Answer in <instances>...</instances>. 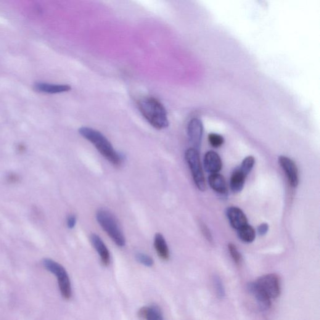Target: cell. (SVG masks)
<instances>
[{"label":"cell","instance_id":"cell-1","mask_svg":"<svg viewBox=\"0 0 320 320\" xmlns=\"http://www.w3.org/2000/svg\"><path fill=\"white\" fill-rule=\"evenodd\" d=\"M140 113L151 125L157 129H163L169 126L167 112L164 106L157 99L145 97L138 102Z\"/></svg>","mask_w":320,"mask_h":320},{"label":"cell","instance_id":"cell-2","mask_svg":"<svg viewBox=\"0 0 320 320\" xmlns=\"http://www.w3.org/2000/svg\"><path fill=\"white\" fill-rule=\"evenodd\" d=\"M79 133L88 140L103 157L111 164L115 166H120L122 163V157L119 154L112 146L107 138L99 131L89 128L81 127L79 129Z\"/></svg>","mask_w":320,"mask_h":320},{"label":"cell","instance_id":"cell-3","mask_svg":"<svg viewBox=\"0 0 320 320\" xmlns=\"http://www.w3.org/2000/svg\"><path fill=\"white\" fill-rule=\"evenodd\" d=\"M96 218L103 230L118 247H123L126 244L125 237L115 217L109 211L100 210L97 211Z\"/></svg>","mask_w":320,"mask_h":320},{"label":"cell","instance_id":"cell-4","mask_svg":"<svg viewBox=\"0 0 320 320\" xmlns=\"http://www.w3.org/2000/svg\"><path fill=\"white\" fill-rule=\"evenodd\" d=\"M43 264L48 271L57 277L61 294L66 300H69L71 297V283L64 267L49 258L44 259Z\"/></svg>","mask_w":320,"mask_h":320},{"label":"cell","instance_id":"cell-5","mask_svg":"<svg viewBox=\"0 0 320 320\" xmlns=\"http://www.w3.org/2000/svg\"><path fill=\"white\" fill-rule=\"evenodd\" d=\"M185 160L191 170L196 186L200 191L204 192L206 188V182L201 164L199 152L193 148H190L185 152Z\"/></svg>","mask_w":320,"mask_h":320},{"label":"cell","instance_id":"cell-6","mask_svg":"<svg viewBox=\"0 0 320 320\" xmlns=\"http://www.w3.org/2000/svg\"><path fill=\"white\" fill-rule=\"evenodd\" d=\"M270 299H276L281 292L279 277L274 273L263 275L255 282Z\"/></svg>","mask_w":320,"mask_h":320},{"label":"cell","instance_id":"cell-7","mask_svg":"<svg viewBox=\"0 0 320 320\" xmlns=\"http://www.w3.org/2000/svg\"><path fill=\"white\" fill-rule=\"evenodd\" d=\"M203 134V125L202 121L198 118L192 119L188 125V136L193 149L199 152L202 144Z\"/></svg>","mask_w":320,"mask_h":320},{"label":"cell","instance_id":"cell-8","mask_svg":"<svg viewBox=\"0 0 320 320\" xmlns=\"http://www.w3.org/2000/svg\"><path fill=\"white\" fill-rule=\"evenodd\" d=\"M279 163L287 176L288 182L293 188H296L299 184V174L297 165L290 158L285 156H280Z\"/></svg>","mask_w":320,"mask_h":320},{"label":"cell","instance_id":"cell-9","mask_svg":"<svg viewBox=\"0 0 320 320\" xmlns=\"http://www.w3.org/2000/svg\"><path fill=\"white\" fill-rule=\"evenodd\" d=\"M248 292L256 299L259 307L262 311H266L271 307V299L261 289L256 282H250L247 285Z\"/></svg>","mask_w":320,"mask_h":320},{"label":"cell","instance_id":"cell-10","mask_svg":"<svg viewBox=\"0 0 320 320\" xmlns=\"http://www.w3.org/2000/svg\"><path fill=\"white\" fill-rule=\"evenodd\" d=\"M226 214L230 224L235 230H239L248 224L247 216L239 207L230 206L227 208Z\"/></svg>","mask_w":320,"mask_h":320},{"label":"cell","instance_id":"cell-11","mask_svg":"<svg viewBox=\"0 0 320 320\" xmlns=\"http://www.w3.org/2000/svg\"><path fill=\"white\" fill-rule=\"evenodd\" d=\"M204 166L206 171L211 174L218 173L222 168V161L217 153L209 151L205 155Z\"/></svg>","mask_w":320,"mask_h":320},{"label":"cell","instance_id":"cell-12","mask_svg":"<svg viewBox=\"0 0 320 320\" xmlns=\"http://www.w3.org/2000/svg\"><path fill=\"white\" fill-rule=\"evenodd\" d=\"M90 240L93 246L98 253L99 254L100 259L103 265L108 266L110 263V254L107 246L99 235L92 234Z\"/></svg>","mask_w":320,"mask_h":320},{"label":"cell","instance_id":"cell-13","mask_svg":"<svg viewBox=\"0 0 320 320\" xmlns=\"http://www.w3.org/2000/svg\"><path fill=\"white\" fill-rule=\"evenodd\" d=\"M208 184L214 191L221 195L228 192L226 182L224 176L219 173L211 174L208 177Z\"/></svg>","mask_w":320,"mask_h":320},{"label":"cell","instance_id":"cell-14","mask_svg":"<svg viewBox=\"0 0 320 320\" xmlns=\"http://www.w3.org/2000/svg\"><path fill=\"white\" fill-rule=\"evenodd\" d=\"M34 89L39 92L54 94L69 92L71 89V86L68 85V84H54L44 83H37L34 84Z\"/></svg>","mask_w":320,"mask_h":320},{"label":"cell","instance_id":"cell-15","mask_svg":"<svg viewBox=\"0 0 320 320\" xmlns=\"http://www.w3.org/2000/svg\"><path fill=\"white\" fill-rule=\"evenodd\" d=\"M154 247L158 256L163 260H168L170 258V251L165 238L161 234L155 235Z\"/></svg>","mask_w":320,"mask_h":320},{"label":"cell","instance_id":"cell-16","mask_svg":"<svg viewBox=\"0 0 320 320\" xmlns=\"http://www.w3.org/2000/svg\"><path fill=\"white\" fill-rule=\"evenodd\" d=\"M246 178L247 176L240 170L239 168L233 172L231 179H230V189L235 194L242 192L244 187Z\"/></svg>","mask_w":320,"mask_h":320},{"label":"cell","instance_id":"cell-17","mask_svg":"<svg viewBox=\"0 0 320 320\" xmlns=\"http://www.w3.org/2000/svg\"><path fill=\"white\" fill-rule=\"evenodd\" d=\"M238 231V236L243 242L251 243L255 239L256 232L255 229L249 224L242 227Z\"/></svg>","mask_w":320,"mask_h":320},{"label":"cell","instance_id":"cell-18","mask_svg":"<svg viewBox=\"0 0 320 320\" xmlns=\"http://www.w3.org/2000/svg\"><path fill=\"white\" fill-rule=\"evenodd\" d=\"M255 159L253 156H248L243 160L241 165L240 170L245 174L246 176L252 171L254 165H255Z\"/></svg>","mask_w":320,"mask_h":320},{"label":"cell","instance_id":"cell-19","mask_svg":"<svg viewBox=\"0 0 320 320\" xmlns=\"http://www.w3.org/2000/svg\"><path fill=\"white\" fill-rule=\"evenodd\" d=\"M146 320H163L162 312L157 305L149 306Z\"/></svg>","mask_w":320,"mask_h":320},{"label":"cell","instance_id":"cell-20","mask_svg":"<svg viewBox=\"0 0 320 320\" xmlns=\"http://www.w3.org/2000/svg\"><path fill=\"white\" fill-rule=\"evenodd\" d=\"M213 283L216 296L219 299H223L225 297L226 293L223 282H222L220 278L217 275H215L213 278Z\"/></svg>","mask_w":320,"mask_h":320},{"label":"cell","instance_id":"cell-21","mask_svg":"<svg viewBox=\"0 0 320 320\" xmlns=\"http://www.w3.org/2000/svg\"><path fill=\"white\" fill-rule=\"evenodd\" d=\"M208 141L211 146L218 149L223 145L224 139L220 134L210 133L208 134Z\"/></svg>","mask_w":320,"mask_h":320},{"label":"cell","instance_id":"cell-22","mask_svg":"<svg viewBox=\"0 0 320 320\" xmlns=\"http://www.w3.org/2000/svg\"><path fill=\"white\" fill-rule=\"evenodd\" d=\"M228 248L230 255H231L233 260L235 261V263L239 264L242 261V258L241 255L239 251L238 250L236 246L234 243H230L228 246Z\"/></svg>","mask_w":320,"mask_h":320},{"label":"cell","instance_id":"cell-23","mask_svg":"<svg viewBox=\"0 0 320 320\" xmlns=\"http://www.w3.org/2000/svg\"><path fill=\"white\" fill-rule=\"evenodd\" d=\"M136 259L139 262L144 264V265L151 267L154 264V261H153L152 257H150L149 255H146V254L139 253L136 255Z\"/></svg>","mask_w":320,"mask_h":320},{"label":"cell","instance_id":"cell-24","mask_svg":"<svg viewBox=\"0 0 320 320\" xmlns=\"http://www.w3.org/2000/svg\"><path fill=\"white\" fill-rule=\"evenodd\" d=\"M269 230V225L266 223H263L260 224L258 227V233L260 236H264L267 233H268Z\"/></svg>","mask_w":320,"mask_h":320},{"label":"cell","instance_id":"cell-25","mask_svg":"<svg viewBox=\"0 0 320 320\" xmlns=\"http://www.w3.org/2000/svg\"><path fill=\"white\" fill-rule=\"evenodd\" d=\"M201 228H202L203 234L204 235L206 239H207L209 242H211V241L213 240V238L212 236H211L210 230L208 229V227L206 226L205 224H202Z\"/></svg>","mask_w":320,"mask_h":320},{"label":"cell","instance_id":"cell-26","mask_svg":"<svg viewBox=\"0 0 320 320\" xmlns=\"http://www.w3.org/2000/svg\"><path fill=\"white\" fill-rule=\"evenodd\" d=\"M76 216L75 215H70L67 218V226L68 228L73 229L76 224Z\"/></svg>","mask_w":320,"mask_h":320},{"label":"cell","instance_id":"cell-27","mask_svg":"<svg viewBox=\"0 0 320 320\" xmlns=\"http://www.w3.org/2000/svg\"><path fill=\"white\" fill-rule=\"evenodd\" d=\"M148 310H149V306H144L140 309L139 313H138V316L142 319H146V317L148 313Z\"/></svg>","mask_w":320,"mask_h":320},{"label":"cell","instance_id":"cell-28","mask_svg":"<svg viewBox=\"0 0 320 320\" xmlns=\"http://www.w3.org/2000/svg\"><path fill=\"white\" fill-rule=\"evenodd\" d=\"M7 180L9 183H17L20 180V177L17 174L10 173L7 176Z\"/></svg>","mask_w":320,"mask_h":320},{"label":"cell","instance_id":"cell-29","mask_svg":"<svg viewBox=\"0 0 320 320\" xmlns=\"http://www.w3.org/2000/svg\"><path fill=\"white\" fill-rule=\"evenodd\" d=\"M18 149L20 152H23L25 150V147L23 145H19L18 147Z\"/></svg>","mask_w":320,"mask_h":320}]
</instances>
